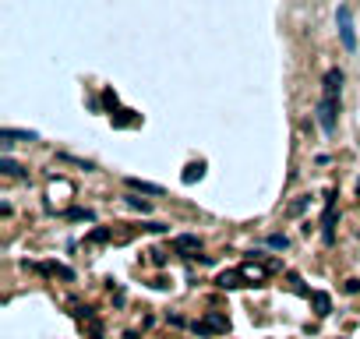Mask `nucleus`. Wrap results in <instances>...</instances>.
<instances>
[{
	"label": "nucleus",
	"instance_id": "nucleus-1",
	"mask_svg": "<svg viewBox=\"0 0 360 339\" xmlns=\"http://www.w3.org/2000/svg\"><path fill=\"white\" fill-rule=\"evenodd\" d=\"M336 28H339V39H343V46L353 53V50H357V28H353V11H350L346 4L336 11Z\"/></svg>",
	"mask_w": 360,
	"mask_h": 339
},
{
	"label": "nucleus",
	"instance_id": "nucleus-2",
	"mask_svg": "<svg viewBox=\"0 0 360 339\" xmlns=\"http://www.w3.org/2000/svg\"><path fill=\"white\" fill-rule=\"evenodd\" d=\"M336 113H339V99L336 96H325L318 103V124H321L325 135H336Z\"/></svg>",
	"mask_w": 360,
	"mask_h": 339
},
{
	"label": "nucleus",
	"instance_id": "nucleus-3",
	"mask_svg": "<svg viewBox=\"0 0 360 339\" xmlns=\"http://www.w3.org/2000/svg\"><path fill=\"white\" fill-rule=\"evenodd\" d=\"M332 226H336V191H325V215H321V237H325V244L336 240Z\"/></svg>",
	"mask_w": 360,
	"mask_h": 339
},
{
	"label": "nucleus",
	"instance_id": "nucleus-4",
	"mask_svg": "<svg viewBox=\"0 0 360 339\" xmlns=\"http://www.w3.org/2000/svg\"><path fill=\"white\" fill-rule=\"evenodd\" d=\"M173 251H180L184 258H194V255L202 251V237H194V233H180V237L173 240Z\"/></svg>",
	"mask_w": 360,
	"mask_h": 339
},
{
	"label": "nucleus",
	"instance_id": "nucleus-5",
	"mask_svg": "<svg viewBox=\"0 0 360 339\" xmlns=\"http://www.w3.org/2000/svg\"><path fill=\"white\" fill-rule=\"evenodd\" d=\"M216 286H219V290H240V286H247V272H240V269L219 272Z\"/></svg>",
	"mask_w": 360,
	"mask_h": 339
},
{
	"label": "nucleus",
	"instance_id": "nucleus-6",
	"mask_svg": "<svg viewBox=\"0 0 360 339\" xmlns=\"http://www.w3.org/2000/svg\"><path fill=\"white\" fill-rule=\"evenodd\" d=\"M343 81H346V78H343V71H339V68H329V71H325V81H321L325 96H339V92H343Z\"/></svg>",
	"mask_w": 360,
	"mask_h": 339
},
{
	"label": "nucleus",
	"instance_id": "nucleus-7",
	"mask_svg": "<svg viewBox=\"0 0 360 339\" xmlns=\"http://www.w3.org/2000/svg\"><path fill=\"white\" fill-rule=\"evenodd\" d=\"M36 131H14V128H4V131H0V145H4V148H7V145H14V141H36Z\"/></svg>",
	"mask_w": 360,
	"mask_h": 339
},
{
	"label": "nucleus",
	"instance_id": "nucleus-8",
	"mask_svg": "<svg viewBox=\"0 0 360 339\" xmlns=\"http://www.w3.org/2000/svg\"><path fill=\"white\" fill-rule=\"evenodd\" d=\"M311 304H314V311H318L321 318H325V315H332V297H329V293L314 290V293H311Z\"/></svg>",
	"mask_w": 360,
	"mask_h": 339
},
{
	"label": "nucleus",
	"instance_id": "nucleus-9",
	"mask_svg": "<svg viewBox=\"0 0 360 339\" xmlns=\"http://www.w3.org/2000/svg\"><path fill=\"white\" fill-rule=\"evenodd\" d=\"M127 188L131 191H142V195H162L159 184H148V180H138V177H127Z\"/></svg>",
	"mask_w": 360,
	"mask_h": 339
},
{
	"label": "nucleus",
	"instance_id": "nucleus-10",
	"mask_svg": "<svg viewBox=\"0 0 360 339\" xmlns=\"http://www.w3.org/2000/svg\"><path fill=\"white\" fill-rule=\"evenodd\" d=\"M202 177H205V163H191V166L180 173V180H184V184H194V180H202Z\"/></svg>",
	"mask_w": 360,
	"mask_h": 339
},
{
	"label": "nucleus",
	"instance_id": "nucleus-11",
	"mask_svg": "<svg viewBox=\"0 0 360 339\" xmlns=\"http://www.w3.org/2000/svg\"><path fill=\"white\" fill-rule=\"evenodd\" d=\"M205 322H209V329H212V332H230V322H226L219 311H209V315H205Z\"/></svg>",
	"mask_w": 360,
	"mask_h": 339
},
{
	"label": "nucleus",
	"instance_id": "nucleus-12",
	"mask_svg": "<svg viewBox=\"0 0 360 339\" xmlns=\"http://www.w3.org/2000/svg\"><path fill=\"white\" fill-rule=\"evenodd\" d=\"M124 205H127V208H135V212H148V208H152V205L145 202V198H138V195H127Z\"/></svg>",
	"mask_w": 360,
	"mask_h": 339
},
{
	"label": "nucleus",
	"instance_id": "nucleus-13",
	"mask_svg": "<svg viewBox=\"0 0 360 339\" xmlns=\"http://www.w3.org/2000/svg\"><path fill=\"white\" fill-rule=\"evenodd\" d=\"M0 170H4V173H7V177H21V166H18V163H14V159H7V156H4V159H0Z\"/></svg>",
	"mask_w": 360,
	"mask_h": 339
},
{
	"label": "nucleus",
	"instance_id": "nucleus-14",
	"mask_svg": "<svg viewBox=\"0 0 360 339\" xmlns=\"http://www.w3.org/2000/svg\"><path fill=\"white\" fill-rule=\"evenodd\" d=\"M269 248H276V251H286V248H289L286 233H272V237H269Z\"/></svg>",
	"mask_w": 360,
	"mask_h": 339
},
{
	"label": "nucleus",
	"instance_id": "nucleus-15",
	"mask_svg": "<svg viewBox=\"0 0 360 339\" xmlns=\"http://www.w3.org/2000/svg\"><path fill=\"white\" fill-rule=\"evenodd\" d=\"M88 240H92V244H106V240H110V230H103V226H99V230H92V233H88Z\"/></svg>",
	"mask_w": 360,
	"mask_h": 339
},
{
	"label": "nucleus",
	"instance_id": "nucleus-16",
	"mask_svg": "<svg viewBox=\"0 0 360 339\" xmlns=\"http://www.w3.org/2000/svg\"><path fill=\"white\" fill-rule=\"evenodd\" d=\"M68 219H95V215H92L88 208H71V212H68Z\"/></svg>",
	"mask_w": 360,
	"mask_h": 339
},
{
	"label": "nucleus",
	"instance_id": "nucleus-17",
	"mask_svg": "<svg viewBox=\"0 0 360 339\" xmlns=\"http://www.w3.org/2000/svg\"><path fill=\"white\" fill-rule=\"evenodd\" d=\"M304 208H307V198H297V202L289 205V212H293V215H300V212H304Z\"/></svg>",
	"mask_w": 360,
	"mask_h": 339
},
{
	"label": "nucleus",
	"instance_id": "nucleus-18",
	"mask_svg": "<svg viewBox=\"0 0 360 339\" xmlns=\"http://www.w3.org/2000/svg\"><path fill=\"white\" fill-rule=\"evenodd\" d=\"M103 103H106V106H117V96H113V92L106 88V92H103Z\"/></svg>",
	"mask_w": 360,
	"mask_h": 339
},
{
	"label": "nucleus",
	"instance_id": "nucleus-19",
	"mask_svg": "<svg viewBox=\"0 0 360 339\" xmlns=\"http://www.w3.org/2000/svg\"><path fill=\"white\" fill-rule=\"evenodd\" d=\"M346 293H360V279H350V283H346Z\"/></svg>",
	"mask_w": 360,
	"mask_h": 339
}]
</instances>
